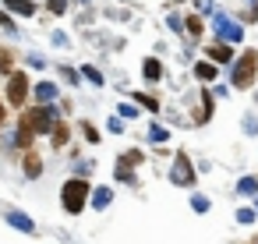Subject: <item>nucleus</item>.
<instances>
[{"label":"nucleus","instance_id":"f257e3e1","mask_svg":"<svg viewBox=\"0 0 258 244\" xmlns=\"http://www.w3.org/2000/svg\"><path fill=\"white\" fill-rule=\"evenodd\" d=\"M254 71H258V53L254 50H244L240 57H237V68H233V89H251V82H254Z\"/></svg>","mask_w":258,"mask_h":244},{"label":"nucleus","instance_id":"f03ea898","mask_svg":"<svg viewBox=\"0 0 258 244\" xmlns=\"http://www.w3.org/2000/svg\"><path fill=\"white\" fill-rule=\"evenodd\" d=\"M85 198H89V184L85 180H68L64 191H60V202L68 212H82L85 209Z\"/></svg>","mask_w":258,"mask_h":244},{"label":"nucleus","instance_id":"7ed1b4c3","mask_svg":"<svg viewBox=\"0 0 258 244\" xmlns=\"http://www.w3.org/2000/svg\"><path fill=\"white\" fill-rule=\"evenodd\" d=\"M25 92H29V78H25V75H11V85H8L11 106H22V103H25Z\"/></svg>","mask_w":258,"mask_h":244},{"label":"nucleus","instance_id":"20e7f679","mask_svg":"<svg viewBox=\"0 0 258 244\" xmlns=\"http://www.w3.org/2000/svg\"><path fill=\"white\" fill-rule=\"evenodd\" d=\"M29 124H32V131H53V110L50 106H39V110H32L29 113Z\"/></svg>","mask_w":258,"mask_h":244},{"label":"nucleus","instance_id":"39448f33","mask_svg":"<svg viewBox=\"0 0 258 244\" xmlns=\"http://www.w3.org/2000/svg\"><path fill=\"white\" fill-rule=\"evenodd\" d=\"M173 180H177V184H191V180H195L187 156H177V163H173Z\"/></svg>","mask_w":258,"mask_h":244},{"label":"nucleus","instance_id":"423d86ee","mask_svg":"<svg viewBox=\"0 0 258 244\" xmlns=\"http://www.w3.org/2000/svg\"><path fill=\"white\" fill-rule=\"evenodd\" d=\"M209 57H212L216 64H230V60H233V50L223 46V43H216V46H209Z\"/></svg>","mask_w":258,"mask_h":244},{"label":"nucleus","instance_id":"0eeeda50","mask_svg":"<svg viewBox=\"0 0 258 244\" xmlns=\"http://www.w3.org/2000/svg\"><path fill=\"white\" fill-rule=\"evenodd\" d=\"M4 216H8V223H15V226H18V230H25V233H32V230H36V226H32V219H29V216H22V212H15V209H8Z\"/></svg>","mask_w":258,"mask_h":244},{"label":"nucleus","instance_id":"6e6552de","mask_svg":"<svg viewBox=\"0 0 258 244\" xmlns=\"http://www.w3.org/2000/svg\"><path fill=\"white\" fill-rule=\"evenodd\" d=\"M32 135H36V131H32V124H29V113H25V117H22V128H18V145L29 149V145H32Z\"/></svg>","mask_w":258,"mask_h":244},{"label":"nucleus","instance_id":"1a4fd4ad","mask_svg":"<svg viewBox=\"0 0 258 244\" xmlns=\"http://www.w3.org/2000/svg\"><path fill=\"white\" fill-rule=\"evenodd\" d=\"M195 78L212 82V78H216V64H205V60H202V64H195Z\"/></svg>","mask_w":258,"mask_h":244},{"label":"nucleus","instance_id":"9d476101","mask_svg":"<svg viewBox=\"0 0 258 244\" xmlns=\"http://www.w3.org/2000/svg\"><path fill=\"white\" fill-rule=\"evenodd\" d=\"M25 173H29V177H39V173H43V159L29 152V156H25Z\"/></svg>","mask_w":258,"mask_h":244},{"label":"nucleus","instance_id":"9b49d317","mask_svg":"<svg viewBox=\"0 0 258 244\" xmlns=\"http://www.w3.org/2000/svg\"><path fill=\"white\" fill-rule=\"evenodd\" d=\"M8 8H11L15 15H32V11H36V4H29V0H8Z\"/></svg>","mask_w":258,"mask_h":244},{"label":"nucleus","instance_id":"f8f14e48","mask_svg":"<svg viewBox=\"0 0 258 244\" xmlns=\"http://www.w3.org/2000/svg\"><path fill=\"white\" fill-rule=\"evenodd\" d=\"M219 32H223L226 39H240V29H237V25H230V22H219Z\"/></svg>","mask_w":258,"mask_h":244},{"label":"nucleus","instance_id":"ddd939ff","mask_svg":"<svg viewBox=\"0 0 258 244\" xmlns=\"http://www.w3.org/2000/svg\"><path fill=\"white\" fill-rule=\"evenodd\" d=\"M68 142V124H53V145H64Z\"/></svg>","mask_w":258,"mask_h":244},{"label":"nucleus","instance_id":"4468645a","mask_svg":"<svg viewBox=\"0 0 258 244\" xmlns=\"http://www.w3.org/2000/svg\"><path fill=\"white\" fill-rule=\"evenodd\" d=\"M159 75H163L159 60H145V78H159Z\"/></svg>","mask_w":258,"mask_h":244},{"label":"nucleus","instance_id":"2eb2a0df","mask_svg":"<svg viewBox=\"0 0 258 244\" xmlns=\"http://www.w3.org/2000/svg\"><path fill=\"white\" fill-rule=\"evenodd\" d=\"M85 78H89V82H92V85H99V82H103V75H99V71H96V68H85Z\"/></svg>","mask_w":258,"mask_h":244},{"label":"nucleus","instance_id":"dca6fc26","mask_svg":"<svg viewBox=\"0 0 258 244\" xmlns=\"http://www.w3.org/2000/svg\"><path fill=\"white\" fill-rule=\"evenodd\" d=\"M106 202H110V191H106V188H99V191H96V205H99V209H103V205H106Z\"/></svg>","mask_w":258,"mask_h":244},{"label":"nucleus","instance_id":"f3484780","mask_svg":"<svg viewBox=\"0 0 258 244\" xmlns=\"http://www.w3.org/2000/svg\"><path fill=\"white\" fill-rule=\"evenodd\" d=\"M64 8H68V0H50V11L53 15H64Z\"/></svg>","mask_w":258,"mask_h":244},{"label":"nucleus","instance_id":"a211bd4d","mask_svg":"<svg viewBox=\"0 0 258 244\" xmlns=\"http://www.w3.org/2000/svg\"><path fill=\"white\" fill-rule=\"evenodd\" d=\"M187 29H191V36H202V22L198 18H187Z\"/></svg>","mask_w":258,"mask_h":244},{"label":"nucleus","instance_id":"6ab92c4d","mask_svg":"<svg viewBox=\"0 0 258 244\" xmlns=\"http://www.w3.org/2000/svg\"><path fill=\"white\" fill-rule=\"evenodd\" d=\"M85 138H89V142H99V131H96L92 124H85Z\"/></svg>","mask_w":258,"mask_h":244},{"label":"nucleus","instance_id":"aec40b11","mask_svg":"<svg viewBox=\"0 0 258 244\" xmlns=\"http://www.w3.org/2000/svg\"><path fill=\"white\" fill-rule=\"evenodd\" d=\"M0 25H4V29H8V32H15V22H11V18H8V15H4V11H0Z\"/></svg>","mask_w":258,"mask_h":244},{"label":"nucleus","instance_id":"412c9836","mask_svg":"<svg viewBox=\"0 0 258 244\" xmlns=\"http://www.w3.org/2000/svg\"><path fill=\"white\" fill-rule=\"evenodd\" d=\"M39 96L43 99H53V85H39Z\"/></svg>","mask_w":258,"mask_h":244},{"label":"nucleus","instance_id":"4be33fe9","mask_svg":"<svg viewBox=\"0 0 258 244\" xmlns=\"http://www.w3.org/2000/svg\"><path fill=\"white\" fill-rule=\"evenodd\" d=\"M138 103H142V106H149V110H156V106H159V103H156V99H149V96H138Z\"/></svg>","mask_w":258,"mask_h":244},{"label":"nucleus","instance_id":"5701e85b","mask_svg":"<svg viewBox=\"0 0 258 244\" xmlns=\"http://www.w3.org/2000/svg\"><path fill=\"white\" fill-rule=\"evenodd\" d=\"M0 124H4V106H0Z\"/></svg>","mask_w":258,"mask_h":244}]
</instances>
